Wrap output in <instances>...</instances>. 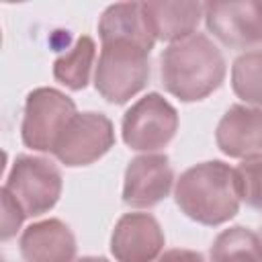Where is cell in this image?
<instances>
[{
  "label": "cell",
  "instance_id": "obj_1",
  "mask_svg": "<svg viewBox=\"0 0 262 262\" xmlns=\"http://www.w3.org/2000/svg\"><path fill=\"white\" fill-rule=\"evenodd\" d=\"M225 72L227 63L221 49L205 33L170 43L160 55L162 84L168 94L182 102L207 98L223 84Z\"/></svg>",
  "mask_w": 262,
  "mask_h": 262
},
{
  "label": "cell",
  "instance_id": "obj_16",
  "mask_svg": "<svg viewBox=\"0 0 262 262\" xmlns=\"http://www.w3.org/2000/svg\"><path fill=\"white\" fill-rule=\"evenodd\" d=\"M211 262H262V237L244 225L223 229L209 250Z\"/></svg>",
  "mask_w": 262,
  "mask_h": 262
},
{
  "label": "cell",
  "instance_id": "obj_17",
  "mask_svg": "<svg viewBox=\"0 0 262 262\" xmlns=\"http://www.w3.org/2000/svg\"><path fill=\"white\" fill-rule=\"evenodd\" d=\"M231 88L246 104L262 108V49L235 57L231 66Z\"/></svg>",
  "mask_w": 262,
  "mask_h": 262
},
{
  "label": "cell",
  "instance_id": "obj_9",
  "mask_svg": "<svg viewBox=\"0 0 262 262\" xmlns=\"http://www.w3.org/2000/svg\"><path fill=\"white\" fill-rule=\"evenodd\" d=\"M174 182V170L166 154H143L125 168L123 203L135 209H149L162 203Z\"/></svg>",
  "mask_w": 262,
  "mask_h": 262
},
{
  "label": "cell",
  "instance_id": "obj_10",
  "mask_svg": "<svg viewBox=\"0 0 262 262\" xmlns=\"http://www.w3.org/2000/svg\"><path fill=\"white\" fill-rule=\"evenodd\" d=\"M166 237L149 213H125L111 233V252L117 262H156Z\"/></svg>",
  "mask_w": 262,
  "mask_h": 262
},
{
  "label": "cell",
  "instance_id": "obj_20",
  "mask_svg": "<svg viewBox=\"0 0 262 262\" xmlns=\"http://www.w3.org/2000/svg\"><path fill=\"white\" fill-rule=\"evenodd\" d=\"M156 262H205V258L201 252H194V250L172 248V250H166Z\"/></svg>",
  "mask_w": 262,
  "mask_h": 262
},
{
  "label": "cell",
  "instance_id": "obj_3",
  "mask_svg": "<svg viewBox=\"0 0 262 262\" xmlns=\"http://www.w3.org/2000/svg\"><path fill=\"white\" fill-rule=\"evenodd\" d=\"M100 45L94 88L104 100L125 104L145 88L149 78V51L154 47L127 37H106L100 39Z\"/></svg>",
  "mask_w": 262,
  "mask_h": 262
},
{
  "label": "cell",
  "instance_id": "obj_4",
  "mask_svg": "<svg viewBox=\"0 0 262 262\" xmlns=\"http://www.w3.org/2000/svg\"><path fill=\"white\" fill-rule=\"evenodd\" d=\"M23 209L27 217H39L51 211L63 188L59 168L39 156H16L2 186Z\"/></svg>",
  "mask_w": 262,
  "mask_h": 262
},
{
  "label": "cell",
  "instance_id": "obj_19",
  "mask_svg": "<svg viewBox=\"0 0 262 262\" xmlns=\"http://www.w3.org/2000/svg\"><path fill=\"white\" fill-rule=\"evenodd\" d=\"M0 194H2V229H0V237L6 242L12 235H16V231L23 225V221H25L27 215L23 213V209L18 207V203L4 188L0 190Z\"/></svg>",
  "mask_w": 262,
  "mask_h": 262
},
{
  "label": "cell",
  "instance_id": "obj_15",
  "mask_svg": "<svg viewBox=\"0 0 262 262\" xmlns=\"http://www.w3.org/2000/svg\"><path fill=\"white\" fill-rule=\"evenodd\" d=\"M96 57V43L90 35H82L53 61V78L70 90H82L90 82V72Z\"/></svg>",
  "mask_w": 262,
  "mask_h": 262
},
{
  "label": "cell",
  "instance_id": "obj_12",
  "mask_svg": "<svg viewBox=\"0 0 262 262\" xmlns=\"http://www.w3.org/2000/svg\"><path fill=\"white\" fill-rule=\"evenodd\" d=\"M18 250L25 262H74L78 246L70 225L61 219H43L23 231Z\"/></svg>",
  "mask_w": 262,
  "mask_h": 262
},
{
  "label": "cell",
  "instance_id": "obj_6",
  "mask_svg": "<svg viewBox=\"0 0 262 262\" xmlns=\"http://www.w3.org/2000/svg\"><path fill=\"white\" fill-rule=\"evenodd\" d=\"M178 131L176 108L158 92H149L133 102L121 123L123 141L133 151H156L166 147Z\"/></svg>",
  "mask_w": 262,
  "mask_h": 262
},
{
  "label": "cell",
  "instance_id": "obj_11",
  "mask_svg": "<svg viewBox=\"0 0 262 262\" xmlns=\"http://www.w3.org/2000/svg\"><path fill=\"white\" fill-rule=\"evenodd\" d=\"M217 147L229 158H252L262 154V108L231 104L215 129Z\"/></svg>",
  "mask_w": 262,
  "mask_h": 262
},
{
  "label": "cell",
  "instance_id": "obj_13",
  "mask_svg": "<svg viewBox=\"0 0 262 262\" xmlns=\"http://www.w3.org/2000/svg\"><path fill=\"white\" fill-rule=\"evenodd\" d=\"M143 14L156 41L176 43L194 35L199 20L205 16V4L154 0L143 2Z\"/></svg>",
  "mask_w": 262,
  "mask_h": 262
},
{
  "label": "cell",
  "instance_id": "obj_7",
  "mask_svg": "<svg viewBox=\"0 0 262 262\" xmlns=\"http://www.w3.org/2000/svg\"><path fill=\"white\" fill-rule=\"evenodd\" d=\"M115 145L113 121L94 111L78 113L59 135L53 156L68 168L88 166L100 160Z\"/></svg>",
  "mask_w": 262,
  "mask_h": 262
},
{
  "label": "cell",
  "instance_id": "obj_18",
  "mask_svg": "<svg viewBox=\"0 0 262 262\" xmlns=\"http://www.w3.org/2000/svg\"><path fill=\"white\" fill-rule=\"evenodd\" d=\"M235 172L239 180L242 201H246L252 209L262 211V154L242 160Z\"/></svg>",
  "mask_w": 262,
  "mask_h": 262
},
{
  "label": "cell",
  "instance_id": "obj_2",
  "mask_svg": "<svg viewBox=\"0 0 262 262\" xmlns=\"http://www.w3.org/2000/svg\"><path fill=\"white\" fill-rule=\"evenodd\" d=\"M174 201L188 219L211 227L221 225L239 211L237 172L221 160L190 166L176 180Z\"/></svg>",
  "mask_w": 262,
  "mask_h": 262
},
{
  "label": "cell",
  "instance_id": "obj_8",
  "mask_svg": "<svg viewBox=\"0 0 262 262\" xmlns=\"http://www.w3.org/2000/svg\"><path fill=\"white\" fill-rule=\"evenodd\" d=\"M205 25L225 47L248 49L262 43V2H207Z\"/></svg>",
  "mask_w": 262,
  "mask_h": 262
},
{
  "label": "cell",
  "instance_id": "obj_21",
  "mask_svg": "<svg viewBox=\"0 0 262 262\" xmlns=\"http://www.w3.org/2000/svg\"><path fill=\"white\" fill-rule=\"evenodd\" d=\"M74 262H108V260L102 258V256H82V258H78Z\"/></svg>",
  "mask_w": 262,
  "mask_h": 262
},
{
  "label": "cell",
  "instance_id": "obj_5",
  "mask_svg": "<svg viewBox=\"0 0 262 262\" xmlns=\"http://www.w3.org/2000/svg\"><path fill=\"white\" fill-rule=\"evenodd\" d=\"M76 115V102L61 90L49 86L31 90L23 111V143L35 151H53L59 135Z\"/></svg>",
  "mask_w": 262,
  "mask_h": 262
},
{
  "label": "cell",
  "instance_id": "obj_14",
  "mask_svg": "<svg viewBox=\"0 0 262 262\" xmlns=\"http://www.w3.org/2000/svg\"><path fill=\"white\" fill-rule=\"evenodd\" d=\"M98 37H127L151 47L156 43L143 14V2H117L106 6L98 20Z\"/></svg>",
  "mask_w": 262,
  "mask_h": 262
}]
</instances>
